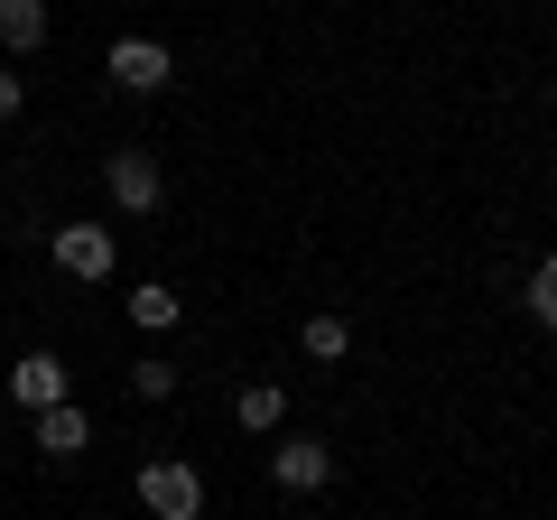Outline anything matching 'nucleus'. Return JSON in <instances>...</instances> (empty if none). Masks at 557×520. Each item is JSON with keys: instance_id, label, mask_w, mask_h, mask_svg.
I'll list each match as a JSON object with an SVG mask.
<instances>
[{"instance_id": "nucleus-2", "label": "nucleus", "mask_w": 557, "mask_h": 520, "mask_svg": "<svg viewBox=\"0 0 557 520\" xmlns=\"http://www.w3.org/2000/svg\"><path fill=\"white\" fill-rule=\"evenodd\" d=\"M102 186H112L121 214H168V168H159V149H112V159H102Z\"/></svg>"}, {"instance_id": "nucleus-5", "label": "nucleus", "mask_w": 557, "mask_h": 520, "mask_svg": "<svg viewBox=\"0 0 557 520\" xmlns=\"http://www.w3.org/2000/svg\"><path fill=\"white\" fill-rule=\"evenodd\" d=\"M102 75H112L121 94H168V84H177V57H168L159 38H112V57H102Z\"/></svg>"}, {"instance_id": "nucleus-7", "label": "nucleus", "mask_w": 557, "mask_h": 520, "mask_svg": "<svg viewBox=\"0 0 557 520\" xmlns=\"http://www.w3.org/2000/svg\"><path fill=\"white\" fill-rule=\"evenodd\" d=\"M28 437H38L47 465H65V456H84V446H94V409L57 400V409H38V419H28Z\"/></svg>"}, {"instance_id": "nucleus-10", "label": "nucleus", "mask_w": 557, "mask_h": 520, "mask_svg": "<svg viewBox=\"0 0 557 520\" xmlns=\"http://www.w3.org/2000/svg\"><path fill=\"white\" fill-rule=\"evenodd\" d=\"M177 317H186V298H177L168 280H139V288H131V325H139V335H168Z\"/></svg>"}, {"instance_id": "nucleus-14", "label": "nucleus", "mask_w": 557, "mask_h": 520, "mask_svg": "<svg viewBox=\"0 0 557 520\" xmlns=\"http://www.w3.org/2000/svg\"><path fill=\"white\" fill-rule=\"evenodd\" d=\"M20 102H28V75H20V65H0V121H20Z\"/></svg>"}, {"instance_id": "nucleus-11", "label": "nucleus", "mask_w": 557, "mask_h": 520, "mask_svg": "<svg viewBox=\"0 0 557 520\" xmlns=\"http://www.w3.org/2000/svg\"><path fill=\"white\" fill-rule=\"evenodd\" d=\"M298 344H307V362H344V354H354V325H344L335 307H317V317L298 325Z\"/></svg>"}, {"instance_id": "nucleus-1", "label": "nucleus", "mask_w": 557, "mask_h": 520, "mask_svg": "<svg viewBox=\"0 0 557 520\" xmlns=\"http://www.w3.org/2000/svg\"><path fill=\"white\" fill-rule=\"evenodd\" d=\"M131 493H139V511H149V520H205V474L186 456H149L131 474Z\"/></svg>"}, {"instance_id": "nucleus-8", "label": "nucleus", "mask_w": 557, "mask_h": 520, "mask_svg": "<svg viewBox=\"0 0 557 520\" xmlns=\"http://www.w3.org/2000/svg\"><path fill=\"white\" fill-rule=\"evenodd\" d=\"M278 419H288V391H278V381H242L233 391V428L242 437H278Z\"/></svg>"}, {"instance_id": "nucleus-12", "label": "nucleus", "mask_w": 557, "mask_h": 520, "mask_svg": "<svg viewBox=\"0 0 557 520\" xmlns=\"http://www.w3.org/2000/svg\"><path fill=\"white\" fill-rule=\"evenodd\" d=\"M131 391H139V400H177V362H168V354H139L131 362Z\"/></svg>"}, {"instance_id": "nucleus-13", "label": "nucleus", "mask_w": 557, "mask_h": 520, "mask_svg": "<svg viewBox=\"0 0 557 520\" xmlns=\"http://www.w3.org/2000/svg\"><path fill=\"white\" fill-rule=\"evenodd\" d=\"M520 307H530V317H539V325L557 335V251H548V260L530 270V298H520Z\"/></svg>"}, {"instance_id": "nucleus-4", "label": "nucleus", "mask_w": 557, "mask_h": 520, "mask_svg": "<svg viewBox=\"0 0 557 520\" xmlns=\"http://www.w3.org/2000/svg\"><path fill=\"white\" fill-rule=\"evenodd\" d=\"M75 400V372H65V354H47V344H28L20 362H10V409L20 419H38V409Z\"/></svg>"}, {"instance_id": "nucleus-3", "label": "nucleus", "mask_w": 557, "mask_h": 520, "mask_svg": "<svg viewBox=\"0 0 557 520\" xmlns=\"http://www.w3.org/2000/svg\"><path fill=\"white\" fill-rule=\"evenodd\" d=\"M47 251H57V270H65V280H84V288H102V280L121 270L112 223H57V233H47Z\"/></svg>"}, {"instance_id": "nucleus-6", "label": "nucleus", "mask_w": 557, "mask_h": 520, "mask_svg": "<svg viewBox=\"0 0 557 520\" xmlns=\"http://www.w3.org/2000/svg\"><path fill=\"white\" fill-rule=\"evenodd\" d=\"M270 483H278V493H325V483H335V446L278 437V446H270Z\"/></svg>"}, {"instance_id": "nucleus-9", "label": "nucleus", "mask_w": 557, "mask_h": 520, "mask_svg": "<svg viewBox=\"0 0 557 520\" xmlns=\"http://www.w3.org/2000/svg\"><path fill=\"white\" fill-rule=\"evenodd\" d=\"M47 28H57V20H47V0H0V47H10V65L38 57Z\"/></svg>"}]
</instances>
